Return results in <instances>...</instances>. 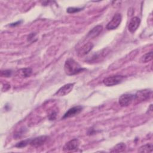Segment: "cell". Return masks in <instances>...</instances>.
<instances>
[{
	"instance_id": "6da1fadb",
	"label": "cell",
	"mask_w": 153,
	"mask_h": 153,
	"mask_svg": "<svg viewBox=\"0 0 153 153\" xmlns=\"http://www.w3.org/2000/svg\"><path fill=\"white\" fill-rule=\"evenodd\" d=\"M64 69L68 75H74L79 74L85 70L72 58H68L65 63Z\"/></svg>"
},
{
	"instance_id": "7a4b0ae2",
	"label": "cell",
	"mask_w": 153,
	"mask_h": 153,
	"mask_svg": "<svg viewBox=\"0 0 153 153\" xmlns=\"http://www.w3.org/2000/svg\"><path fill=\"white\" fill-rule=\"evenodd\" d=\"M126 76L121 75H115L112 76H109L105 78L103 80V83L104 85L108 87L116 85L121 83L125 79Z\"/></svg>"
},
{
	"instance_id": "3957f363",
	"label": "cell",
	"mask_w": 153,
	"mask_h": 153,
	"mask_svg": "<svg viewBox=\"0 0 153 153\" xmlns=\"http://www.w3.org/2000/svg\"><path fill=\"white\" fill-rule=\"evenodd\" d=\"M134 100V96L130 93H125L122 94L118 100L119 104L122 107L128 106L131 104Z\"/></svg>"
},
{
	"instance_id": "277c9868",
	"label": "cell",
	"mask_w": 153,
	"mask_h": 153,
	"mask_svg": "<svg viewBox=\"0 0 153 153\" xmlns=\"http://www.w3.org/2000/svg\"><path fill=\"white\" fill-rule=\"evenodd\" d=\"M122 20V16L120 13H116L113 17L112 18L111 20L107 24L106 28L108 30H114L117 29L120 24L121 23Z\"/></svg>"
},
{
	"instance_id": "5b68a950",
	"label": "cell",
	"mask_w": 153,
	"mask_h": 153,
	"mask_svg": "<svg viewBox=\"0 0 153 153\" xmlns=\"http://www.w3.org/2000/svg\"><path fill=\"white\" fill-rule=\"evenodd\" d=\"M152 94V91L151 90H139L136 92L134 96V100H136L139 102H143L144 100L149 99Z\"/></svg>"
},
{
	"instance_id": "8992f818",
	"label": "cell",
	"mask_w": 153,
	"mask_h": 153,
	"mask_svg": "<svg viewBox=\"0 0 153 153\" xmlns=\"http://www.w3.org/2000/svg\"><path fill=\"white\" fill-rule=\"evenodd\" d=\"M74 84V83H69L64 85L62 87H60L54 94L56 96H64L68 94H69L72 90L73 89Z\"/></svg>"
},
{
	"instance_id": "52a82bcc",
	"label": "cell",
	"mask_w": 153,
	"mask_h": 153,
	"mask_svg": "<svg viewBox=\"0 0 153 153\" xmlns=\"http://www.w3.org/2000/svg\"><path fill=\"white\" fill-rule=\"evenodd\" d=\"M108 53V51H107V49H103L101 51H99L98 52L94 53L93 54H92L90 57H88V59L87 60V62H96L100 60V59L103 58L106 56V55Z\"/></svg>"
},
{
	"instance_id": "ba28073f",
	"label": "cell",
	"mask_w": 153,
	"mask_h": 153,
	"mask_svg": "<svg viewBox=\"0 0 153 153\" xmlns=\"http://www.w3.org/2000/svg\"><path fill=\"white\" fill-rule=\"evenodd\" d=\"M82 109H83L82 106H79V105L74 106L67 111V112L64 114V115L63 116L62 119H65V118L74 117V116L79 114L82 111Z\"/></svg>"
},
{
	"instance_id": "9c48e42d",
	"label": "cell",
	"mask_w": 153,
	"mask_h": 153,
	"mask_svg": "<svg viewBox=\"0 0 153 153\" xmlns=\"http://www.w3.org/2000/svg\"><path fill=\"white\" fill-rule=\"evenodd\" d=\"M47 139L48 136H40L30 139L29 145H30L33 147L38 148L43 145L47 141Z\"/></svg>"
},
{
	"instance_id": "30bf717a",
	"label": "cell",
	"mask_w": 153,
	"mask_h": 153,
	"mask_svg": "<svg viewBox=\"0 0 153 153\" xmlns=\"http://www.w3.org/2000/svg\"><path fill=\"white\" fill-rule=\"evenodd\" d=\"M79 146V141L77 139H73L68 142L63 146L64 151H74L78 148Z\"/></svg>"
},
{
	"instance_id": "8fae6325",
	"label": "cell",
	"mask_w": 153,
	"mask_h": 153,
	"mask_svg": "<svg viewBox=\"0 0 153 153\" xmlns=\"http://www.w3.org/2000/svg\"><path fill=\"white\" fill-rule=\"evenodd\" d=\"M140 23V19L138 17H132L128 25V29L131 33H134L138 28Z\"/></svg>"
},
{
	"instance_id": "7c38bea8",
	"label": "cell",
	"mask_w": 153,
	"mask_h": 153,
	"mask_svg": "<svg viewBox=\"0 0 153 153\" xmlns=\"http://www.w3.org/2000/svg\"><path fill=\"white\" fill-rule=\"evenodd\" d=\"M94 45L91 42H87L84 44L78 50V54L79 56H84L88 53L93 48Z\"/></svg>"
},
{
	"instance_id": "4fadbf2b",
	"label": "cell",
	"mask_w": 153,
	"mask_h": 153,
	"mask_svg": "<svg viewBox=\"0 0 153 153\" xmlns=\"http://www.w3.org/2000/svg\"><path fill=\"white\" fill-rule=\"evenodd\" d=\"M103 27L101 25H97L91 29L88 33L87 36L88 38H94L97 36L102 31Z\"/></svg>"
},
{
	"instance_id": "5bb4252c",
	"label": "cell",
	"mask_w": 153,
	"mask_h": 153,
	"mask_svg": "<svg viewBox=\"0 0 153 153\" xmlns=\"http://www.w3.org/2000/svg\"><path fill=\"white\" fill-rule=\"evenodd\" d=\"M32 73V69L30 68H23L17 71L18 75L23 78H26V77L30 76Z\"/></svg>"
},
{
	"instance_id": "9a60e30c",
	"label": "cell",
	"mask_w": 153,
	"mask_h": 153,
	"mask_svg": "<svg viewBox=\"0 0 153 153\" xmlns=\"http://www.w3.org/2000/svg\"><path fill=\"white\" fill-rule=\"evenodd\" d=\"M153 149V145L152 143H146L145 145H143L141 146L139 149L138 151L140 152H152Z\"/></svg>"
},
{
	"instance_id": "2e32d148",
	"label": "cell",
	"mask_w": 153,
	"mask_h": 153,
	"mask_svg": "<svg viewBox=\"0 0 153 153\" xmlns=\"http://www.w3.org/2000/svg\"><path fill=\"white\" fill-rule=\"evenodd\" d=\"M126 148V145L124 143H119L111 149V152H121L124 151Z\"/></svg>"
},
{
	"instance_id": "e0dca14e",
	"label": "cell",
	"mask_w": 153,
	"mask_h": 153,
	"mask_svg": "<svg viewBox=\"0 0 153 153\" xmlns=\"http://www.w3.org/2000/svg\"><path fill=\"white\" fill-rule=\"evenodd\" d=\"M152 59V51H151L149 52H148L146 53H145V54H143L140 59V61L142 63H148L150 61H151Z\"/></svg>"
},
{
	"instance_id": "ac0fdd59",
	"label": "cell",
	"mask_w": 153,
	"mask_h": 153,
	"mask_svg": "<svg viewBox=\"0 0 153 153\" xmlns=\"http://www.w3.org/2000/svg\"><path fill=\"white\" fill-rule=\"evenodd\" d=\"M30 139H26V140H22V141L18 142L15 145V146L17 147V148H23V147H25V146H27L28 144L30 143Z\"/></svg>"
},
{
	"instance_id": "d6986e66",
	"label": "cell",
	"mask_w": 153,
	"mask_h": 153,
	"mask_svg": "<svg viewBox=\"0 0 153 153\" xmlns=\"http://www.w3.org/2000/svg\"><path fill=\"white\" fill-rule=\"evenodd\" d=\"M83 9V8H76V7H69L66 11L68 13H77V12H79L80 11H81Z\"/></svg>"
},
{
	"instance_id": "ffe728a7",
	"label": "cell",
	"mask_w": 153,
	"mask_h": 153,
	"mask_svg": "<svg viewBox=\"0 0 153 153\" xmlns=\"http://www.w3.org/2000/svg\"><path fill=\"white\" fill-rule=\"evenodd\" d=\"M12 75L11 70H4L1 71V76L3 77H10Z\"/></svg>"
},
{
	"instance_id": "44dd1931",
	"label": "cell",
	"mask_w": 153,
	"mask_h": 153,
	"mask_svg": "<svg viewBox=\"0 0 153 153\" xmlns=\"http://www.w3.org/2000/svg\"><path fill=\"white\" fill-rule=\"evenodd\" d=\"M56 118V112H53L48 117V118L50 120H54Z\"/></svg>"
},
{
	"instance_id": "7402d4cb",
	"label": "cell",
	"mask_w": 153,
	"mask_h": 153,
	"mask_svg": "<svg viewBox=\"0 0 153 153\" xmlns=\"http://www.w3.org/2000/svg\"><path fill=\"white\" fill-rule=\"evenodd\" d=\"M21 22H22V21H18V22H16V23H11L10 25L11 26H17V25H20V23Z\"/></svg>"
}]
</instances>
